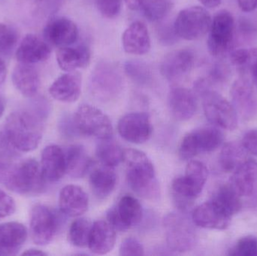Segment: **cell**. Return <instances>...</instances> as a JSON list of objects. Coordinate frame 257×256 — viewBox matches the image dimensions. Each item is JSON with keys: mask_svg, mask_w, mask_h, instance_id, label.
<instances>
[{"mask_svg": "<svg viewBox=\"0 0 257 256\" xmlns=\"http://www.w3.org/2000/svg\"><path fill=\"white\" fill-rule=\"evenodd\" d=\"M46 180L41 165L33 159L18 163L0 161V184L21 195H36L45 190Z\"/></svg>", "mask_w": 257, "mask_h": 256, "instance_id": "obj_1", "label": "cell"}, {"mask_svg": "<svg viewBox=\"0 0 257 256\" xmlns=\"http://www.w3.org/2000/svg\"><path fill=\"white\" fill-rule=\"evenodd\" d=\"M45 116L28 111H15L6 119L4 132L18 151L28 153L39 147Z\"/></svg>", "mask_w": 257, "mask_h": 256, "instance_id": "obj_2", "label": "cell"}, {"mask_svg": "<svg viewBox=\"0 0 257 256\" xmlns=\"http://www.w3.org/2000/svg\"><path fill=\"white\" fill-rule=\"evenodd\" d=\"M126 179L130 187L142 198L155 199L160 195V186L155 169L145 153L136 149L124 150Z\"/></svg>", "mask_w": 257, "mask_h": 256, "instance_id": "obj_3", "label": "cell"}, {"mask_svg": "<svg viewBox=\"0 0 257 256\" xmlns=\"http://www.w3.org/2000/svg\"><path fill=\"white\" fill-rule=\"evenodd\" d=\"M196 90L202 97L204 113L208 121L217 127L233 130L238 126V114L232 104L220 93L208 88L205 81H199Z\"/></svg>", "mask_w": 257, "mask_h": 256, "instance_id": "obj_4", "label": "cell"}, {"mask_svg": "<svg viewBox=\"0 0 257 256\" xmlns=\"http://www.w3.org/2000/svg\"><path fill=\"white\" fill-rule=\"evenodd\" d=\"M123 80L118 69L111 63L101 62L92 71L89 90L92 96L102 102H110L121 93Z\"/></svg>", "mask_w": 257, "mask_h": 256, "instance_id": "obj_5", "label": "cell"}, {"mask_svg": "<svg viewBox=\"0 0 257 256\" xmlns=\"http://www.w3.org/2000/svg\"><path fill=\"white\" fill-rule=\"evenodd\" d=\"M235 19L229 11H219L211 20L208 32V51L213 57L221 58L228 52L233 42Z\"/></svg>", "mask_w": 257, "mask_h": 256, "instance_id": "obj_6", "label": "cell"}, {"mask_svg": "<svg viewBox=\"0 0 257 256\" xmlns=\"http://www.w3.org/2000/svg\"><path fill=\"white\" fill-rule=\"evenodd\" d=\"M211 18L208 11L200 6H192L180 12L174 24L178 38L188 41L202 39L209 32Z\"/></svg>", "mask_w": 257, "mask_h": 256, "instance_id": "obj_7", "label": "cell"}, {"mask_svg": "<svg viewBox=\"0 0 257 256\" xmlns=\"http://www.w3.org/2000/svg\"><path fill=\"white\" fill-rule=\"evenodd\" d=\"M73 121L77 131L83 135L99 140L112 138L113 126L109 117L93 105H81L74 115Z\"/></svg>", "mask_w": 257, "mask_h": 256, "instance_id": "obj_8", "label": "cell"}, {"mask_svg": "<svg viewBox=\"0 0 257 256\" xmlns=\"http://www.w3.org/2000/svg\"><path fill=\"white\" fill-rule=\"evenodd\" d=\"M224 135L216 127H204L190 132L183 138L179 148L181 159L190 160L197 155L217 150L223 144Z\"/></svg>", "mask_w": 257, "mask_h": 256, "instance_id": "obj_9", "label": "cell"}, {"mask_svg": "<svg viewBox=\"0 0 257 256\" xmlns=\"http://www.w3.org/2000/svg\"><path fill=\"white\" fill-rule=\"evenodd\" d=\"M208 176V168L205 164L199 161H190L186 168L185 174L176 177L172 182L174 194L179 201L195 199L202 192Z\"/></svg>", "mask_w": 257, "mask_h": 256, "instance_id": "obj_10", "label": "cell"}, {"mask_svg": "<svg viewBox=\"0 0 257 256\" xmlns=\"http://www.w3.org/2000/svg\"><path fill=\"white\" fill-rule=\"evenodd\" d=\"M30 234L36 244H49L58 229V219L56 213L48 206L36 204L30 213Z\"/></svg>", "mask_w": 257, "mask_h": 256, "instance_id": "obj_11", "label": "cell"}, {"mask_svg": "<svg viewBox=\"0 0 257 256\" xmlns=\"http://www.w3.org/2000/svg\"><path fill=\"white\" fill-rule=\"evenodd\" d=\"M166 242L171 250L184 252L195 243V234L187 219L178 213H169L164 219Z\"/></svg>", "mask_w": 257, "mask_h": 256, "instance_id": "obj_12", "label": "cell"}, {"mask_svg": "<svg viewBox=\"0 0 257 256\" xmlns=\"http://www.w3.org/2000/svg\"><path fill=\"white\" fill-rule=\"evenodd\" d=\"M143 216V210L137 198L132 195H124L115 207L107 213L108 222L117 231H126L137 225Z\"/></svg>", "mask_w": 257, "mask_h": 256, "instance_id": "obj_13", "label": "cell"}, {"mask_svg": "<svg viewBox=\"0 0 257 256\" xmlns=\"http://www.w3.org/2000/svg\"><path fill=\"white\" fill-rule=\"evenodd\" d=\"M117 130L125 141L132 144H141L150 139L153 127L148 114L133 112L126 114L119 120Z\"/></svg>", "mask_w": 257, "mask_h": 256, "instance_id": "obj_14", "label": "cell"}, {"mask_svg": "<svg viewBox=\"0 0 257 256\" xmlns=\"http://www.w3.org/2000/svg\"><path fill=\"white\" fill-rule=\"evenodd\" d=\"M45 40L54 46L63 48L75 43L78 39L76 24L69 18H54L47 24L44 30Z\"/></svg>", "mask_w": 257, "mask_h": 256, "instance_id": "obj_15", "label": "cell"}, {"mask_svg": "<svg viewBox=\"0 0 257 256\" xmlns=\"http://www.w3.org/2000/svg\"><path fill=\"white\" fill-rule=\"evenodd\" d=\"M195 55L190 50L181 49L168 54L162 62L160 72L169 81H175L187 75L194 66Z\"/></svg>", "mask_w": 257, "mask_h": 256, "instance_id": "obj_16", "label": "cell"}, {"mask_svg": "<svg viewBox=\"0 0 257 256\" xmlns=\"http://www.w3.org/2000/svg\"><path fill=\"white\" fill-rule=\"evenodd\" d=\"M192 218L197 226L215 230L226 229L232 219L211 200L196 207Z\"/></svg>", "mask_w": 257, "mask_h": 256, "instance_id": "obj_17", "label": "cell"}, {"mask_svg": "<svg viewBox=\"0 0 257 256\" xmlns=\"http://www.w3.org/2000/svg\"><path fill=\"white\" fill-rule=\"evenodd\" d=\"M51 50L49 44L35 34H27L16 51V59L24 64H35L48 60Z\"/></svg>", "mask_w": 257, "mask_h": 256, "instance_id": "obj_18", "label": "cell"}, {"mask_svg": "<svg viewBox=\"0 0 257 256\" xmlns=\"http://www.w3.org/2000/svg\"><path fill=\"white\" fill-rule=\"evenodd\" d=\"M59 206L64 214L71 217H78L88 208V196L80 186L67 185L60 191Z\"/></svg>", "mask_w": 257, "mask_h": 256, "instance_id": "obj_19", "label": "cell"}, {"mask_svg": "<svg viewBox=\"0 0 257 256\" xmlns=\"http://www.w3.org/2000/svg\"><path fill=\"white\" fill-rule=\"evenodd\" d=\"M41 168L46 181H59L66 173V153L59 146H47L42 151Z\"/></svg>", "mask_w": 257, "mask_h": 256, "instance_id": "obj_20", "label": "cell"}, {"mask_svg": "<svg viewBox=\"0 0 257 256\" xmlns=\"http://www.w3.org/2000/svg\"><path fill=\"white\" fill-rule=\"evenodd\" d=\"M81 76L78 72L64 74L51 84L49 93L59 102L65 103L76 102L81 96Z\"/></svg>", "mask_w": 257, "mask_h": 256, "instance_id": "obj_21", "label": "cell"}, {"mask_svg": "<svg viewBox=\"0 0 257 256\" xmlns=\"http://www.w3.org/2000/svg\"><path fill=\"white\" fill-rule=\"evenodd\" d=\"M27 228L18 222L0 225V255L18 254L27 238Z\"/></svg>", "mask_w": 257, "mask_h": 256, "instance_id": "obj_22", "label": "cell"}, {"mask_svg": "<svg viewBox=\"0 0 257 256\" xmlns=\"http://www.w3.org/2000/svg\"><path fill=\"white\" fill-rule=\"evenodd\" d=\"M169 104L172 116L180 121L190 120L197 110V100L194 93L183 87L171 90Z\"/></svg>", "mask_w": 257, "mask_h": 256, "instance_id": "obj_23", "label": "cell"}, {"mask_svg": "<svg viewBox=\"0 0 257 256\" xmlns=\"http://www.w3.org/2000/svg\"><path fill=\"white\" fill-rule=\"evenodd\" d=\"M116 242V230L108 221L98 220L92 225L88 247L93 253L105 255L112 250Z\"/></svg>", "mask_w": 257, "mask_h": 256, "instance_id": "obj_24", "label": "cell"}, {"mask_svg": "<svg viewBox=\"0 0 257 256\" xmlns=\"http://www.w3.org/2000/svg\"><path fill=\"white\" fill-rule=\"evenodd\" d=\"M122 42L124 51L133 55H144L151 49L149 32L141 21L133 23L125 30Z\"/></svg>", "mask_w": 257, "mask_h": 256, "instance_id": "obj_25", "label": "cell"}, {"mask_svg": "<svg viewBox=\"0 0 257 256\" xmlns=\"http://www.w3.org/2000/svg\"><path fill=\"white\" fill-rule=\"evenodd\" d=\"M12 79L15 88L23 96L33 97L37 94L40 87V77L32 65L19 63L14 68Z\"/></svg>", "mask_w": 257, "mask_h": 256, "instance_id": "obj_26", "label": "cell"}, {"mask_svg": "<svg viewBox=\"0 0 257 256\" xmlns=\"http://www.w3.org/2000/svg\"><path fill=\"white\" fill-rule=\"evenodd\" d=\"M257 182V162L247 159L233 171L229 185L240 196H249Z\"/></svg>", "mask_w": 257, "mask_h": 256, "instance_id": "obj_27", "label": "cell"}, {"mask_svg": "<svg viewBox=\"0 0 257 256\" xmlns=\"http://www.w3.org/2000/svg\"><path fill=\"white\" fill-rule=\"evenodd\" d=\"M90 49L85 45H78L75 48L63 47L57 52L59 67L64 72H72L87 67L90 64Z\"/></svg>", "mask_w": 257, "mask_h": 256, "instance_id": "obj_28", "label": "cell"}, {"mask_svg": "<svg viewBox=\"0 0 257 256\" xmlns=\"http://www.w3.org/2000/svg\"><path fill=\"white\" fill-rule=\"evenodd\" d=\"M66 153V173L74 178L84 177L91 168L93 161L81 145H72Z\"/></svg>", "mask_w": 257, "mask_h": 256, "instance_id": "obj_29", "label": "cell"}, {"mask_svg": "<svg viewBox=\"0 0 257 256\" xmlns=\"http://www.w3.org/2000/svg\"><path fill=\"white\" fill-rule=\"evenodd\" d=\"M117 177L112 168L105 166L95 168L90 176V184L93 193L99 198L111 195L117 185Z\"/></svg>", "mask_w": 257, "mask_h": 256, "instance_id": "obj_30", "label": "cell"}, {"mask_svg": "<svg viewBox=\"0 0 257 256\" xmlns=\"http://www.w3.org/2000/svg\"><path fill=\"white\" fill-rule=\"evenodd\" d=\"M231 96L236 111L239 110L243 114L252 112L255 106L254 95L251 84L247 78H241L235 81L231 88Z\"/></svg>", "mask_w": 257, "mask_h": 256, "instance_id": "obj_31", "label": "cell"}, {"mask_svg": "<svg viewBox=\"0 0 257 256\" xmlns=\"http://www.w3.org/2000/svg\"><path fill=\"white\" fill-rule=\"evenodd\" d=\"M211 201H214L225 213L232 217L241 208V196L229 183L220 186L214 194Z\"/></svg>", "mask_w": 257, "mask_h": 256, "instance_id": "obj_32", "label": "cell"}, {"mask_svg": "<svg viewBox=\"0 0 257 256\" xmlns=\"http://www.w3.org/2000/svg\"><path fill=\"white\" fill-rule=\"evenodd\" d=\"M96 147V156L105 166L114 168L123 162L124 150L111 138L100 140Z\"/></svg>", "mask_w": 257, "mask_h": 256, "instance_id": "obj_33", "label": "cell"}, {"mask_svg": "<svg viewBox=\"0 0 257 256\" xmlns=\"http://www.w3.org/2000/svg\"><path fill=\"white\" fill-rule=\"evenodd\" d=\"M242 144L241 145L236 142H229L225 144L220 151V165L221 168L227 172H233L239 167L246 159V153Z\"/></svg>", "mask_w": 257, "mask_h": 256, "instance_id": "obj_34", "label": "cell"}, {"mask_svg": "<svg viewBox=\"0 0 257 256\" xmlns=\"http://www.w3.org/2000/svg\"><path fill=\"white\" fill-rule=\"evenodd\" d=\"M92 225L93 224L85 218H78L74 221L69 230V242L78 247L88 246Z\"/></svg>", "mask_w": 257, "mask_h": 256, "instance_id": "obj_35", "label": "cell"}, {"mask_svg": "<svg viewBox=\"0 0 257 256\" xmlns=\"http://www.w3.org/2000/svg\"><path fill=\"white\" fill-rule=\"evenodd\" d=\"M173 5L172 0H144L142 7L145 18L156 22L166 18Z\"/></svg>", "mask_w": 257, "mask_h": 256, "instance_id": "obj_36", "label": "cell"}, {"mask_svg": "<svg viewBox=\"0 0 257 256\" xmlns=\"http://www.w3.org/2000/svg\"><path fill=\"white\" fill-rule=\"evenodd\" d=\"M124 70L132 81L140 85H147L152 80V72L143 62L137 60L126 62Z\"/></svg>", "mask_w": 257, "mask_h": 256, "instance_id": "obj_37", "label": "cell"}, {"mask_svg": "<svg viewBox=\"0 0 257 256\" xmlns=\"http://www.w3.org/2000/svg\"><path fill=\"white\" fill-rule=\"evenodd\" d=\"M257 54V48H241L231 54V63L237 68L240 73H247V69Z\"/></svg>", "mask_w": 257, "mask_h": 256, "instance_id": "obj_38", "label": "cell"}, {"mask_svg": "<svg viewBox=\"0 0 257 256\" xmlns=\"http://www.w3.org/2000/svg\"><path fill=\"white\" fill-rule=\"evenodd\" d=\"M18 42V33L13 27L0 23V54L12 51Z\"/></svg>", "mask_w": 257, "mask_h": 256, "instance_id": "obj_39", "label": "cell"}, {"mask_svg": "<svg viewBox=\"0 0 257 256\" xmlns=\"http://www.w3.org/2000/svg\"><path fill=\"white\" fill-rule=\"evenodd\" d=\"M230 255L257 256V238L253 236H246L238 240Z\"/></svg>", "mask_w": 257, "mask_h": 256, "instance_id": "obj_40", "label": "cell"}, {"mask_svg": "<svg viewBox=\"0 0 257 256\" xmlns=\"http://www.w3.org/2000/svg\"><path fill=\"white\" fill-rule=\"evenodd\" d=\"M122 1L123 0H96V5L102 16L111 19L120 14Z\"/></svg>", "mask_w": 257, "mask_h": 256, "instance_id": "obj_41", "label": "cell"}, {"mask_svg": "<svg viewBox=\"0 0 257 256\" xmlns=\"http://www.w3.org/2000/svg\"><path fill=\"white\" fill-rule=\"evenodd\" d=\"M145 249L142 243L134 237H128L122 242L120 255L123 256L143 255Z\"/></svg>", "mask_w": 257, "mask_h": 256, "instance_id": "obj_42", "label": "cell"}, {"mask_svg": "<svg viewBox=\"0 0 257 256\" xmlns=\"http://www.w3.org/2000/svg\"><path fill=\"white\" fill-rule=\"evenodd\" d=\"M16 210L15 200L0 189V218L12 216Z\"/></svg>", "mask_w": 257, "mask_h": 256, "instance_id": "obj_43", "label": "cell"}, {"mask_svg": "<svg viewBox=\"0 0 257 256\" xmlns=\"http://www.w3.org/2000/svg\"><path fill=\"white\" fill-rule=\"evenodd\" d=\"M18 150L12 145L4 131L0 132V155L3 158H13L17 156Z\"/></svg>", "mask_w": 257, "mask_h": 256, "instance_id": "obj_44", "label": "cell"}, {"mask_svg": "<svg viewBox=\"0 0 257 256\" xmlns=\"http://www.w3.org/2000/svg\"><path fill=\"white\" fill-rule=\"evenodd\" d=\"M241 144L247 151L257 156V130L247 132L243 138Z\"/></svg>", "mask_w": 257, "mask_h": 256, "instance_id": "obj_45", "label": "cell"}, {"mask_svg": "<svg viewBox=\"0 0 257 256\" xmlns=\"http://www.w3.org/2000/svg\"><path fill=\"white\" fill-rule=\"evenodd\" d=\"M161 31L160 38L163 39V42H165V44H172L175 42L177 35L175 34L174 27L173 29L170 28V27H165Z\"/></svg>", "mask_w": 257, "mask_h": 256, "instance_id": "obj_46", "label": "cell"}, {"mask_svg": "<svg viewBox=\"0 0 257 256\" xmlns=\"http://www.w3.org/2000/svg\"><path fill=\"white\" fill-rule=\"evenodd\" d=\"M238 7L242 12H251L257 8V0H237Z\"/></svg>", "mask_w": 257, "mask_h": 256, "instance_id": "obj_47", "label": "cell"}, {"mask_svg": "<svg viewBox=\"0 0 257 256\" xmlns=\"http://www.w3.org/2000/svg\"><path fill=\"white\" fill-rule=\"evenodd\" d=\"M247 73L250 74L252 81L257 87V54L250 63V66L247 69Z\"/></svg>", "mask_w": 257, "mask_h": 256, "instance_id": "obj_48", "label": "cell"}, {"mask_svg": "<svg viewBox=\"0 0 257 256\" xmlns=\"http://www.w3.org/2000/svg\"><path fill=\"white\" fill-rule=\"evenodd\" d=\"M144 0H125L126 6L131 10H138L142 7Z\"/></svg>", "mask_w": 257, "mask_h": 256, "instance_id": "obj_49", "label": "cell"}, {"mask_svg": "<svg viewBox=\"0 0 257 256\" xmlns=\"http://www.w3.org/2000/svg\"><path fill=\"white\" fill-rule=\"evenodd\" d=\"M7 75V67L4 60L0 57V84L4 82Z\"/></svg>", "mask_w": 257, "mask_h": 256, "instance_id": "obj_50", "label": "cell"}, {"mask_svg": "<svg viewBox=\"0 0 257 256\" xmlns=\"http://www.w3.org/2000/svg\"><path fill=\"white\" fill-rule=\"evenodd\" d=\"M205 7L207 8H216L221 4L222 0H199Z\"/></svg>", "mask_w": 257, "mask_h": 256, "instance_id": "obj_51", "label": "cell"}, {"mask_svg": "<svg viewBox=\"0 0 257 256\" xmlns=\"http://www.w3.org/2000/svg\"><path fill=\"white\" fill-rule=\"evenodd\" d=\"M22 255H47L43 251L39 250L36 249H30L26 250L25 252H23Z\"/></svg>", "mask_w": 257, "mask_h": 256, "instance_id": "obj_52", "label": "cell"}, {"mask_svg": "<svg viewBox=\"0 0 257 256\" xmlns=\"http://www.w3.org/2000/svg\"><path fill=\"white\" fill-rule=\"evenodd\" d=\"M5 108H6V105H5L4 100H3V98L0 97V117L3 116Z\"/></svg>", "mask_w": 257, "mask_h": 256, "instance_id": "obj_53", "label": "cell"}]
</instances>
